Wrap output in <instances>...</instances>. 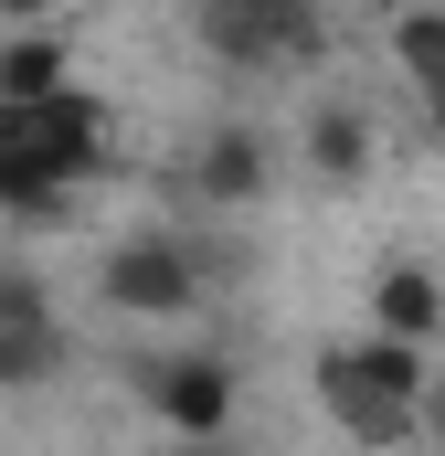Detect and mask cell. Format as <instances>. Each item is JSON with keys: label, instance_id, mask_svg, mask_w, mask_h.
Here are the masks:
<instances>
[{"label": "cell", "instance_id": "1", "mask_svg": "<svg viewBox=\"0 0 445 456\" xmlns=\"http://www.w3.org/2000/svg\"><path fill=\"white\" fill-rule=\"evenodd\" d=\"M191 43L222 75H308L329 53V11L319 0H191Z\"/></svg>", "mask_w": 445, "mask_h": 456}, {"label": "cell", "instance_id": "2", "mask_svg": "<svg viewBox=\"0 0 445 456\" xmlns=\"http://www.w3.org/2000/svg\"><path fill=\"white\" fill-rule=\"evenodd\" d=\"M127 382H138L149 425H170L181 446H222V425L244 414V371H233L222 350H149Z\"/></svg>", "mask_w": 445, "mask_h": 456}, {"label": "cell", "instance_id": "3", "mask_svg": "<svg viewBox=\"0 0 445 456\" xmlns=\"http://www.w3.org/2000/svg\"><path fill=\"white\" fill-rule=\"evenodd\" d=\"M0 149H32V159H53V170L85 191V181H107V159H117V117L96 107L85 86L32 96V107H11V96H0Z\"/></svg>", "mask_w": 445, "mask_h": 456}, {"label": "cell", "instance_id": "4", "mask_svg": "<svg viewBox=\"0 0 445 456\" xmlns=\"http://www.w3.org/2000/svg\"><path fill=\"white\" fill-rule=\"evenodd\" d=\"M96 297L117 319H191L202 308V255L181 233H117L96 265Z\"/></svg>", "mask_w": 445, "mask_h": 456}, {"label": "cell", "instance_id": "5", "mask_svg": "<svg viewBox=\"0 0 445 456\" xmlns=\"http://www.w3.org/2000/svg\"><path fill=\"white\" fill-rule=\"evenodd\" d=\"M308 382H319L329 425H339V436H350L360 456H382V446H414V436H425V403H414V393H392V382H382V371L360 361V340H329Z\"/></svg>", "mask_w": 445, "mask_h": 456}, {"label": "cell", "instance_id": "6", "mask_svg": "<svg viewBox=\"0 0 445 456\" xmlns=\"http://www.w3.org/2000/svg\"><path fill=\"white\" fill-rule=\"evenodd\" d=\"M181 191H191V202H213V213H255V202L276 191V149H265V127L213 117V127L181 149Z\"/></svg>", "mask_w": 445, "mask_h": 456}, {"label": "cell", "instance_id": "7", "mask_svg": "<svg viewBox=\"0 0 445 456\" xmlns=\"http://www.w3.org/2000/svg\"><path fill=\"white\" fill-rule=\"evenodd\" d=\"M371 330H382V340H414V350L445 340V276L425 255H382V265H371Z\"/></svg>", "mask_w": 445, "mask_h": 456}, {"label": "cell", "instance_id": "8", "mask_svg": "<svg viewBox=\"0 0 445 456\" xmlns=\"http://www.w3.org/2000/svg\"><path fill=\"white\" fill-rule=\"evenodd\" d=\"M297 149H308V181H319V191H360V181H371V117L350 107V96H319Z\"/></svg>", "mask_w": 445, "mask_h": 456}, {"label": "cell", "instance_id": "9", "mask_svg": "<svg viewBox=\"0 0 445 456\" xmlns=\"http://www.w3.org/2000/svg\"><path fill=\"white\" fill-rule=\"evenodd\" d=\"M64 86H75V32H64V21H21V32H0V96H11V107L64 96Z\"/></svg>", "mask_w": 445, "mask_h": 456}, {"label": "cell", "instance_id": "10", "mask_svg": "<svg viewBox=\"0 0 445 456\" xmlns=\"http://www.w3.org/2000/svg\"><path fill=\"white\" fill-rule=\"evenodd\" d=\"M64 213H75V181L53 159H32V149H0V224L43 233V224H64Z\"/></svg>", "mask_w": 445, "mask_h": 456}, {"label": "cell", "instance_id": "11", "mask_svg": "<svg viewBox=\"0 0 445 456\" xmlns=\"http://www.w3.org/2000/svg\"><path fill=\"white\" fill-rule=\"evenodd\" d=\"M392 64H403L414 96L445 86V0H403V11H392Z\"/></svg>", "mask_w": 445, "mask_h": 456}, {"label": "cell", "instance_id": "12", "mask_svg": "<svg viewBox=\"0 0 445 456\" xmlns=\"http://www.w3.org/2000/svg\"><path fill=\"white\" fill-rule=\"evenodd\" d=\"M64 382V319L53 330H0V393H43Z\"/></svg>", "mask_w": 445, "mask_h": 456}, {"label": "cell", "instance_id": "13", "mask_svg": "<svg viewBox=\"0 0 445 456\" xmlns=\"http://www.w3.org/2000/svg\"><path fill=\"white\" fill-rule=\"evenodd\" d=\"M0 330H53V287L21 255H0Z\"/></svg>", "mask_w": 445, "mask_h": 456}, {"label": "cell", "instance_id": "14", "mask_svg": "<svg viewBox=\"0 0 445 456\" xmlns=\"http://www.w3.org/2000/svg\"><path fill=\"white\" fill-rule=\"evenodd\" d=\"M0 21L21 32V21H64V0H0Z\"/></svg>", "mask_w": 445, "mask_h": 456}, {"label": "cell", "instance_id": "15", "mask_svg": "<svg viewBox=\"0 0 445 456\" xmlns=\"http://www.w3.org/2000/svg\"><path fill=\"white\" fill-rule=\"evenodd\" d=\"M425 138L445 149V86H425Z\"/></svg>", "mask_w": 445, "mask_h": 456}, {"label": "cell", "instance_id": "16", "mask_svg": "<svg viewBox=\"0 0 445 456\" xmlns=\"http://www.w3.org/2000/svg\"><path fill=\"white\" fill-rule=\"evenodd\" d=\"M425 436H435V446H445V382H435V393H425Z\"/></svg>", "mask_w": 445, "mask_h": 456}]
</instances>
